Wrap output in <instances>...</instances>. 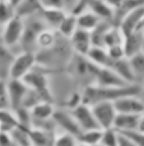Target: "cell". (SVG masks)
<instances>
[{"instance_id":"obj_1","label":"cell","mask_w":144,"mask_h":146,"mask_svg":"<svg viewBox=\"0 0 144 146\" xmlns=\"http://www.w3.org/2000/svg\"><path fill=\"white\" fill-rule=\"evenodd\" d=\"M74 56V51L71 49L70 42L68 38L62 36L58 32V39L56 43L43 50L36 51L37 65L52 71L61 68L62 66H67L70 59Z\"/></svg>"},{"instance_id":"obj_2","label":"cell","mask_w":144,"mask_h":146,"mask_svg":"<svg viewBox=\"0 0 144 146\" xmlns=\"http://www.w3.org/2000/svg\"><path fill=\"white\" fill-rule=\"evenodd\" d=\"M141 84L133 83L122 87H103L98 84H88L83 88L82 97L83 103L94 105L99 102H115L116 99L126 95H138Z\"/></svg>"},{"instance_id":"obj_3","label":"cell","mask_w":144,"mask_h":146,"mask_svg":"<svg viewBox=\"0 0 144 146\" xmlns=\"http://www.w3.org/2000/svg\"><path fill=\"white\" fill-rule=\"evenodd\" d=\"M25 21V27L22 41L19 43L18 50H27V51H34L36 52V41L40 35V33L48 27L46 23L40 14L29 16L24 18Z\"/></svg>"},{"instance_id":"obj_4","label":"cell","mask_w":144,"mask_h":146,"mask_svg":"<svg viewBox=\"0 0 144 146\" xmlns=\"http://www.w3.org/2000/svg\"><path fill=\"white\" fill-rule=\"evenodd\" d=\"M50 71L36 65L27 75L23 78L24 82L28 86L29 89L36 91L40 94L44 100L53 102V96L51 94V88H50V80H49V73Z\"/></svg>"},{"instance_id":"obj_5","label":"cell","mask_w":144,"mask_h":146,"mask_svg":"<svg viewBox=\"0 0 144 146\" xmlns=\"http://www.w3.org/2000/svg\"><path fill=\"white\" fill-rule=\"evenodd\" d=\"M37 65L36 52L20 50L16 54L9 68L8 79H23Z\"/></svg>"},{"instance_id":"obj_6","label":"cell","mask_w":144,"mask_h":146,"mask_svg":"<svg viewBox=\"0 0 144 146\" xmlns=\"http://www.w3.org/2000/svg\"><path fill=\"white\" fill-rule=\"evenodd\" d=\"M25 27V21L23 17L15 15L7 23L1 25V35L3 41L14 50L19 48V43L23 38Z\"/></svg>"},{"instance_id":"obj_7","label":"cell","mask_w":144,"mask_h":146,"mask_svg":"<svg viewBox=\"0 0 144 146\" xmlns=\"http://www.w3.org/2000/svg\"><path fill=\"white\" fill-rule=\"evenodd\" d=\"M92 111L99 127L102 130L113 128V123L118 114L113 102H99L92 105Z\"/></svg>"},{"instance_id":"obj_8","label":"cell","mask_w":144,"mask_h":146,"mask_svg":"<svg viewBox=\"0 0 144 146\" xmlns=\"http://www.w3.org/2000/svg\"><path fill=\"white\" fill-rule=\"evenodd\" d=\"M70 112L82 131L92 130V129H101L96 122V119L94 116L91 105L82 103L78 106H76L74 110H71Z\"/></svg>"},{"instance_id":"obj_9","label":"cell","mask_w":144,"mask_h":146,"mask_svg":"<svg viewBox=\"0 0 144 146\" xmlns=\"http://www.w3.org/2000/svg\"><path fill=\"white\" fill-rule=\"evenodd\" d=\"M28 90L23 79H8V100L11 110H17L23 105Z\"/></svg>"},{"instance_id":"obj_10","label":"cell","mask_w":144,"mask_h":146,"mask_svg":"<svg viewBox=\"0 0 144 146\" xmlns=\"http://www.w3.org/2000/svg\"><path fill=\"white\" fill-rule=\"evenodd\" d=\"M52 120L56 123L57 129L60 131L70 132V133L76 135L77 137L82 132V130L78 127L76 120L74 119L71 112L67 108H56Z\"/></svg>"},{"instance_id":"obj_11","label":"cell","mask_w":144,"mask_h":146,"mask_svg":"<svg viewBox=\"0 0 144 146\" xmlns=\"http://www.w3.org/2000/svg\"><path fill=\"white\" fill-rule=\"evenodd\" d=\"M118 113L138 114L144 113V102L138 95H126L113 102Z\"/></svg>"},{"instance_id":"obj_12","label":"cell","mask_w":144,"mask_h":146,"mask_svg":"<svg viewBox=\"0 0 144 146\" xmlns=\"http://www.w3.org/2000/svg\"><path fill=\"white\" fill-rule=\"evenodd\" d=\"M69 42L74 54L82 56H86L91 50V48L93 47L91 32L79 27H77V30L69 38Z\"/></svg>"},{"instance_id":"obj_13","label":"cell","mask_w":144,"mask_h":146,"mask_svg":"<svg viewBox=\"0 0 144 146\" xmlns=\"http://www.w3.org/2000/svg\"><path fill=\"white\" fill-rule=\"evenodd\" d=\"M93 84L103 87H122L130 83H127L111 67H100Z\"/></svg>"},{"instance_id":"obj_14","label":"cell","mask_w":144,"mask_h":146,"mask_svg":"<svg viewBox=\"0 0 144 146\" xmlns=\"http://www.w3.org/2000/svg\"><path fill=\"white\" fill-rule=\"evenodd\" d=\"M58 130L48 128H31V144L32 146H53Z\"/></svg>"},{"instance_id":"obj_15","label":"cell","mask_w":144,"mask_h":146,"mask_svg":"<svg viewBox=\"0 0 144 146\" xmlns=\"http://www.w3.org/2000/svg\"><path fill=\"white\" fill-rule=\"evenodd\" d=\"M31 110V115H32V125L41 122H46L52 120V116L54 114L56 107L53 105V102L49 100H43L34 105Z\"/></svg>"},{"instance_id":"obj_16","label":"cell","mask_w":144,"mask_h":146,"mask_svg":"<svg viewBox=\"0 0 144 146\" xmlns=\"http://www.w3.org/2000/svg\"><path fill=\"white\" fill-rule=\"evenodd\" d=\"M143 16H144V5L138 6L135 9L130 10L129 13H127L120 19V22L117 25H119V27L121 29L124 34L127 35V34L136 31V29L138 26V23L141 22Z\"/></svg>"},{"instance_id":"obj_17","label":"cell","mask_w":144,"mask_h":146,"mask_svg":"<svg viewBox=\"0 0 144 146\" xmlns=\"http://www.w3.org/2000/svg\"><path fill=\"white\" fill-rule=\"evenodd\" d=\"M16 54L17 52L3 41V38L1 35V26H0V78L1 79H8L9 68L11 66V63Z\"/></svg>"},{"instance_id":"obj_18","label":"cell","mask_w":144,"mask_h":146,"mask_svg":"<svg viewBox=\"0 0 144 146\" xmlns=\"http://www.w3.org/2000/svg\"><path fill=\"white\" fill-rule=\"evenodd\" d=\"M124 49L127 58H130L132 56L143 51V32L141 31H134L127 35H125L124 40Z\"/></svg>"},{"instance_id":"obj_19","label":"cell","mask_w":144,"mask_h":146,"mask_svg":"<svg viewBox=\"0 0 144 146\" xmlns=\"http://www.w3.org/2000/svg\"><path fill=\"white\" fill-rule=\"evenodd\" d=\"M141 115L138 114H127L118 113L113 123V128L119 132H127L132 130H137Z\"/></svg>"},{"instance_id":"obj_20","label":"cell","mask_w":144,"mask_h":146,"mask_svg":"<svg viewBox=\"0 0 144 146\" xmlns=\"http://www.w3.org/2000/svg\"><path fill=\"white\" fill-rule=\"evenodd\" d=\"M68 11H66L63 8H52V7H43L41 11V16L46 23L48 27L57 30L67 15Z\"/></svg>"},{"instance_id":"obj_21","label":"cell","mask_w":144,"mask_h":146,"mask_svg":"<svg viewBox=\"0 0 144 146\" xmlns=\"http://www.w3.org/2000/svg\"><path fill=\"white\" fill-rule=\"evenodd\" d=\"M110 67L119 76H121L127 83H130V84L137 83L136 79H135V75H134V72H133V68L130 66L129 58L125 57V58H121V59H118V60H113Z\"/></svg>"},{"instance_id":"obj_22","label":"cell","mask_w":144,"mask_h":146,"mask_svg":"<svg viewBox=\"0 0 144 146\" xmlns=\"http://www.w3.org/2000/svg\"><path fill=\"white\" fill-rule=\"evenodd\" d=\"M88 9L92 10L100 19L110 21L113 23L115 19V8L110 6L105 0H93L88 6Z\"/></svg>"},{"instance_id":"obj_23","label":"cell","mask_w":144,"mask_h":146,"mask_svg":"<svg viewBox=\"0 0 144 146\" xmlns=\"http://www.w3.org/2000/svg\"><path fill=\"white\" fill-rule=\"evenodd\" d=\"M86 57L94 63L95 65L100 66V67H110L112 64V59L109 56V52L107 50L105 47H95L93 46L91 48V50L88 51V54L86 55Z\"/></svg>"},{"instance_id":"obj_24","label":"cell","mask_w":144,"mask_h":146,"mask_svg":"<svg viewBox=\"0 0 144 146\" xmlns=\"http://www.w3.org/2000/svg\"><path fill=\"white\" fill-rule=\"evenodd\" d=\"M43 9L41 0H23L16 7V15L26 18L36 14H40Z\"/></svg>"},{"instance_id":"obj_25","label":"cell","mask_w":144,"mask_h":146,"mask_svg":"<svg viewBox=\"0 0 144 146\" xmlns=\"http://www.w3.org/2000/svg\"><path fill=\"white\" fill-rule=\"evenodd\" d=\"M19 124L16 112L10 107L0 110V131L10 132L14 128Z\"/></svg>"},{"instance_id":"obj_26","label":"cell","mask_w":144,"mask_h":146,"mask_svg":"<svg viewBox=\"0 0 144 146\" xmlns=\"http://www.w3.org/2000/svg\"><path fill=\"white\" fill-rule=\"evenodd\" d=\"M76 16H77V26L79 29H83V30H86L90 32L92 30H94L96 27V25L102 21L90 9H86V10L77 14Z\"/></svg>"},{"instance_id":"obj_27","label":"cell","mask_w":144,"mask_h":146,"mask_svg":"<svg viewBox=\"0 0 144 146\" xmlns=\"http://www.w3.org/2000/svg\"><path fill=\"white\" fill-rule=\"evenodd\" d=\"M77 16L75 14H73L71 11H68L67 15L65 16V18L62 19V22L60 23L59 27L57 29V31L65 38H70L73 35V33L77 30Z\"/></svg>"},{"instance_id":"obj_28","label":"cell","mask_w":144,"mask_h":146,"mask_svg":"<svg viewBox=\"0 0 144 146\" xmlns=\"http://www.w3.org/2000/svg\"><path fill=\"white\" fill-rule=\"evenodd\" d=\"M31 128L18 124L16 128H14L9 133L14 141L18 144L19 146H32L31 144Z\"/></svg>"},{"instance_id":"obj_29","label":"cell","mask_w":144,"mask_h":146,"mask_svg":"<svg viewBox=\"0 0 144 146\" xmlns=\"http://www.w3.org/2000/svg\"><path fill=\"white\" fill-rule=\"evenodd\" d=\"M125 40V34L121 31V29L119 27V25L117 24H112L105 35H104V47L109 48L111 46H116V44H122Z\"/></svg>"},{"instance_id":"obj_30","label":"cell","mask_w":144,"mask_h":146,"mask_svg":"<svg viewBox=\"0 0 144 146\" xmlns=\"http://www.w3.org/2000/svg\"><path fill=\"white\" fill-rule=\"evenodd\" d=\"M136 82L142 84L144 82V51H141L129 58Z\"/></svg>"},{"instance_id":"obj_31","label":"cell","mask_w":144,"mask_h":146,"mask_svg":"<svg viewBox=\"0 0 144 146\" xmlns=\"http://www.w3.org/2000/svg\"><path fill=\"white\" fill-rule=\"evenodd\" d=\"M102 129H92V130H86L82 131L78 136V140L83 145L87 146H96L101 141L102 137Z\"/></svg>"},{"instance_id":"obj_32","label":"cell","mask_w":144,"mask_h":146,"mask_svg":"<svg viewBox=\"0 0 144 146\" xmlns=\"http://www.w3.org/2000/svg\"><path fill=\"white\" fill-rule=\"evenodd\" d=\"M78 137L74 133L58 130L53 146H79Z\"/></svg>"},{"instance_id":"obj_33","label":"cell","mask_w":144,"mask_h":146,"mask_svg":"<svg viewBox=\"0 0 144 146\" xmlns=\"http://www.w3.org/2000/svg\"><path fill=\"white\" fill-rule=\"evenodd\" d=\"M16 15V8L9 0H0V26Z\"/></svg>"},{"instance_id":"obj_34","label":"cell","mask_w":144,"mask_h":146,"mask_svg":"<svg viewBox=\"0 0 144 146\" xmlns=\"http://www.w3.org/2000/svg\"><path fill=\"white\" fill-rule=\"evenodd\" d=\"M119 141V131L115 128L104 129L102 131V137L100 144L102 146H118Z\"/></svg>"},{"instance_id":"obj_35","label":"cell","mask_w":144,"mask_h":146,"mask_svg":"<svg viewBox=\"0 0 144 146\" xmlns=\"http://www.w3.org/2000/svg\"><path fill=\"white\" fill-rule=\"evenodd\" d=\"M83 103V97H82V91H71L68 96H67V98H66V106H65V108H67V110H69V111H71V110H74L76 106H78L79 104H82Z\"/></svg>"},{"instance_id":"obj_36","label":"cell","mask_w":144,"mask_h":146,"mask_svg":"<svg viewBox=\"0 0 144 146\" xmlns=\"http://www.w3.org/2000/svg\"><path fill=\"white\" fill-rule=\"evenodd\" d=\"M109 56L112 60H118L121 58L126 57L125 54V49H124V44H116V46H111L109 48H107Z\"/></svg>"},{"instance_id":"obj_37","label":"cell","mask_w":144,"mask_h":146,"mask_svg":"<svg viewBox=\"0 0 144 146\" xmlns=\"http://www.w3.org/2000/svg\"><path fill=\"white\" fill-rule=\"evenodd\" d=\"M126 136H128L137 146H144V132L138 130H132L127 132H122Z\"/></svg>"},{"instance_id":"obj_38","label":"cell","mask_w":144,"mask_h":146,"mask_svg":"<svg viewBox=\"0 0 144 146\" xmlns=\"http://www.w3.org/2000/svg\"><path fill=\"white\" fill-rule=\"evenodd\" d=\"M92 1L93 0H76L75 1V5H74V7H73V9L70 11L73 14L77 15V14H79V13L88 9V6L91 5Z\"/></svg>"},{"instance_id":"obj_39","label":"cell","mask_w":144,"mask_h":146,"mask_svg":"<svg viewBox=\"0 0 144 146\" xmlns=\"http://www.w3.org/2000/svg\"><path fill=\"white\" fill-rule=\"evenodd\" d=\"M0 146H19L14 141L9 132L0 131Z\"/></svg>"},{"instance_id":"obj_40","label":"cell","mask_w":144,"mask_h":146,"mask_svg":"<svg viewBox=\"0 0 144 146\" xmlns=\"http://www.w3.org/2000/svg\"><path fill=\"white\" fill-rule=\"evenodd\" d=\"M43 7H52V8H63L66 0H41Z\"/></svg>"},{"instance_id":"obj_41","label":"cell","mask_w":144,"mask_h":146,"mask_svg":"<svg viewBox=\"0 0 144 146\" xmlns=\"http://www.w3.org/2000/svg\"><path fill=\"white\" fill-rule=\"evenodd\" d=\"M0 98L8 100V79L0 78Z\"/></svg>"},{"instance_id":"obj_42","label":"cell","mask_w":144,"mask_h":146,"mask_svg":"<svg viewBox=\"0 0 144 146\" xmlns=\"http://www.w3.org/2000/svg\"><path fill=\"white\" fill-rule=\"evenodd\" d=\"M118 146H137L128 136H126L122 132H119V141Z\"/></svg>"},{"instance_id":"obj_43","label":"cell","mask_w":144,"mask_h":146,"mask_svg":"<svg viewBox=\"0 0 144 146\" xmlns=\"http://www.w3.org/2000/svg\"><path fill=\"white\" fill-rule=\"evenodd\" d=\"M137 130H138V131L144 132V114H142V115H141V117H139V122H138Z\"/></svg>"},{"instance_id":"obj_44","label":"cell","mask_w":144,"mask_h":146,"mask_svg":"<svg viewBox=\"0 0 144 146\" xmlns=\"http://www.w3.org/2000/svg\"><path fill=\"white\" fill-rule=\"evenodd\" d=\"M6 107H10V106H9V102H8L7 99L0 98V110L6 108Z\"/></svg>"},{"instance_id":"obj_45","label":"cell","mask_w":144,"mask_h":146,"mask_svg":"<svg viewBox=\"0 0 144 146\" xmlns=\"http://www.w3.org/2000/svg\"><path fill=\"white\" fill-rule=\"evenodd\" d=\"M136 31H141V32H144V16H143V18L141 19V22L138 23V26H137Z\"/></svg>"},{"instance_id":"obj_46","label":"cell","mask_w":144,"mask_h":146,"mask_svg":"<svg viewBox=\"0 0 144 146\" xmlns=\"http://www.w3.org/2000/svg\"><path fill=\"white\" fill-rule=\"evenodd\" d=\"M138 96L142 98V100L144 102V82L141 84V90H139V94H138Z\"/></svg>"},{"instance_id":"obj_47","label":"cell","mask_w":144,"mask_h":146,"mask_svg":"<svg viewBox=\"0 0 144 146\" xmlns=\"http://www.w3.org/2000/svg\"><path fill=\"white\" fill-rule=\"evenodd\" d=\"M9 1H10V2H11L14 6H15V8H16V7H17V6H18V5H19V3L23 1V0H9Z\"/></svg>"},{"instance_id":"obj_48","label":"cell","mask_w":144,"mask_h":146,"mask_svg":"<svg viewBox=\"0 0 144 146\" xmlns=\"http://www.w3.org/2000/svg\"><path fill=\"white\" fill-rule=\"evenodd\" d=\"M142 50L144 51V32H143V49Z\"/></svg>"},{"instance_id":"obj_49","label":"cell","mask_w":144,"mask_h":146,"mask_svg":"<svg viewBox=\"0 0 144 146\" xmlns=\"http://www.w3.org/2000/svg\"><path fill=\"white\" fill-rule=\"evenodd\" d=\"M79 146H87V145H83V144H79Z\"/></svg>"},{"instance_id":"obj_50","label":"cell","mask_w":144,"mask_h":146,"mask_svg":"<svg viewBox=\"0 0 144 146\" xmlns=\"http://www.w3.org/2000/svg\"><path fill=\"white\" fill-rule=\"evenodd\" d=\"M96 146H102V145H101V144H99V145H96Z\"/></svg>"},{"instance_id":"obj_51","label":"cell","mask_w":144,"mask_h":146,"mask_svg":"<svg viewBox=\"0 0 144 146\" xmlns=\"http://www.w3.org/2000/svg\"><path fill=\"white\" fill-rule=\"evenodd\" d=\"M143 114H144V113H143Z\"/></svg>"}]
</instances>
